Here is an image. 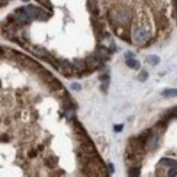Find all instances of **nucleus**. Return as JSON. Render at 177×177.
Segmentation results:
<instances>
[{"instance_id": "19", "label": "nucleus", "mask_w": 177, "mask_h": 177, "mask_svg": "<svg viewBox=\"0 0 177 177\" xmlns=\"http://www.w3.org/2000/svg\"><path fill=\"white\" fill-rule=\"evenodd\" d=\"M3 1H5V0H1V3H2V2H3ZM7 2H8V0H7Z\"/></svg>"}, {"instance_id": "8", "label": "nucleus", "mask_w": 177, "mask_h": 177, "mask_svg": "<svg viewBox=\"0 0 177 177\" xmlns=\"http://www.w3.org/2000/svg\"><path fill=\"white\" fill-rule=\"evenodd\" d=\"M49 85H50V87L54 89V90H59V89H63V85H61V83H60L57 79H54L52 82H49Z\"/></svg>"}, {"instance_id": "6", "label": "nucleus", "mask_w": 177, "mask_h": 177, "mask_svg": "<svg viewBox=\"0 0 177 177\" xmlns=\"http://www.w3.org/2000/svg\"><path fill=\"white\" fill-rule=\"evenodd\" d=\"M147 61L150 63L151 66H156L160 63V58H158V56H156V55H150V56H148Z\"/></svg>"}, {"instance_id": "15", "label": "nucleus", "mask_w": 177, "mask_h": 177, "mask_svg": "<svg viewBox=\"0 0 177 177\" xmlns=\"http://www.w3.org/2000/svg\"><path fill=\"white\" fill-rule=\"evenodd\" d=\"M107 168H108V172L111 173V174H113V173L115 172V167H114V165H113V163L107 164Z\"/></svg>"}, {"instance_id": "4", "label": "nucleus", "mask_w": 177, "mask_h": 177, "mask_svg": "<svg viewBox=\"0 0 177 177\" xmlns=\"http://www.w3.org/2000/svg\"><path fill=\"white\" fill-rule=\"evenodd\" d=\"M126 65L128 66L130 69H134V70H137V69L140 68V63L136 59H127L126 60Z\"/></svg>"}, {"instance_id": "12", "label": "nucleus", "mask_w": 177, "mask_h": 177, "mask_svg": "<svg viewBox=\"0 0 177 177\" xmlns=\"http://www.w3.org/2000/svg\"><path fill=\"white\" fill-rule=\"evenodd\" d=\"M71 89L73 91H81L82 87L79 83H72V84H71Z\"/></svg>"}, {"instance_id": "17", "label": "nucleus", "mask_w": 177, "mask_h": 177, "mask_svg": "<svg viewBox=\"0 0 177 177\" xmlns=\"http://www.w3.org/2000/svg\"><path fill=\"white\" fill-rule=\"evenodd\" d=\"M30 156L31 158H34V156H36V152L34 150L33 151H30Z\"/></svg>"}, {"instance_id": "9", "label": "nucleus", "mask_w": 177, "mask_h": 177, "mask_svg": "<svg viewBox=\"0 0 177 177\" xmlns=\"http://www.w3.org/2000/svg\"><path fill=\"white\" fill-rule=\"evenodd\" d=\"M128 174H129V176H131V177L139 176V175H140V168H139V167H137V166L130 167V168H129Z\"/></svg>"}, {"instance_id": "21", "label": "nucleus", "mask_w": 177, "mask_h": 177, "mask_svg": "<svg viewBox=\"0 0 177 177\" xmlns=\"http://www.w3.org/2000/svg\"><path fill=\"white\" fill-rule=\"evenodd\" d=\"M176 1H177V0H176Z\"/></svg>"}, {"instance_id": "10", "label": "nucleus", "mask_w": 177, "mask_h": 177, "mask_svg": "<svg viewBox=\"0 0 177 177\" xmlns=\"http://www.w3.org/2000/svg\"><path fill=\"white\" fill-rule=\"evenodd\" d=\"M148 77H149V74H148V72L145 70H142L141 72L139 73V76L137 77V79L139 80L140 82H145V80L148 79Z\"/></svg>"}, {"instance_id": "1", "label": "nucleus", "mask_w": 177, "mask_h": 177, "mask_svg": "<svg viewBox=\"0 0 177 177\" xmlns=\"http://www.w3.org/2000/svg\"><path fill=\"white\" fill-rule=\"evenodd\" d=\"M25 10H26L27 14H29L31 20H35V19L44 20L42 18V15H46V13L43 10H41L39 8L35 7V5H27L26 8H25Z\"/></svg>"}, {"instance_id": "2", "label": "nucleus", "mask_w": 177, "mask_h": 177, "mask_svg": "<svg viewBox=\"0 0 177 177\" xmlns=\"http://www.w3.org/2000/svg\"><path fill=\"white\" fill-rule=\"evenodd\" d=\"M134 38H136V41L139 42V43L147 41L148 39L147 31L143 30V29H137V30L134 31Z\"/></svg>"}, {"instance_id": "16", "label": "nucleus", "mask_w": 177, "mask_h": 177, "mask_svg": "<svg viewBox=\"0 0 177 177\" xmlns=\"http://www.w3.org/2000/svg\"><path fill=\"white\" fill-rule=\"evenodd\" d=\"M125 57L127 58V59H132V58H134V54L131 52H127L125 54Z\"/></svg>"}, {"instance_id": "13", "label": "nucleus", "mask_w": 177, "mask_h": 177, "mask_svg": "<svg viewBox=\"0 0 177 177\" xmlns=\"http://www.w3.org/2000/svg\"><path fill=\"white\" fill-rule=\"evenodd\" d=\"M108 83H109V80H105V81L102 83V85H101V89L102 90L105 92V91L107 90V87H108Z\"/></svg>"}, {"instance_id": "7", "label": "nucleus", "mask_w": 177, "mask_h": 177, "mask_svg": "<svg viewBox=\"0 0 177 177\" xmlns=\"http://www.w3.org/2000/svg\"><path fill=\"white\" fill-rule=\"evenodd\" d=\"M160 163L164 164V165H169V166H176L177 165L176 161H174V160H172V158H162L161 161H160Z\"/></svg>"}, {"instance_id": "14", "label": "nucleus", "mask_w": 177, "mask_h": 177, "mask_svg": "<svg viewBox=\"0 0 177 177\" xmlns=\"http://www.w3.org/2000/svg\"><path fill=\"white\" fill-rule=\"evenodd\" d=\"M123 128H124V125L123 124H120V125H115L114 126V130L116 132H120V131H123Z\"/></svg>"}, {"instance_id": "20", "label": "nucleus", "mask_w": 177, "mask_h": 177, "mask_svg": "<svg viewBox=\"0 0 177 177\" xmlns=\"http://www.w3.org/2000/svg\"><path fill=\"white\" fill-rule=\"evenodd\" d=\"M37 1H39V0H37Z\"/></svg>"}, {"instance_id": "18", "label": "nucleus", "mask_w": 177, "mask_h": 177, "mask_svg": "<svg viewBox=\"0 0 177 177\" xmlns=\"http://www.w3.org/2000/svg\"><path fill=\"white\" fill-rule=\"evenodd\" d=\"M23 1H25V2H29V0H23Z\"/></svg>"}, {"instance_id": "5", "label": "nucleus", "mask_w": 177, "mask_h": 177, "mask_svg": "<svg viewBox=\"0 0 177 177\" xmlns=\"http://www.w3.org/2000/svg\"><path fill=\"white\" fill-rule=\"evenodd\" d=\"M162 95L165 96V97H176L177 89H165L162 92Z\"/></svg>"}, {"instance_id": "11", "label": "nucleus", "mask_w": 177, "mask_h": 177, "mask_svg": "<svg viewBox=\"0 0 177 177\" xmlns=\"http://www.w3.org/2000/svg\"><path fill=\"white\" fill-rule=\"evenodd\" d=\"M167 175H168L169 177L176 176V175H177V165H176V166H172V167H171V169L168 171Z\"/></svg>"}, {"instance_id": "3", "label": "nucleus", "mask_w": 177, "mask_h": 177, "mask_svg": "<svg viewBox=\"0 0 177 177\" xmlns=\"http://www.w3.org/2000/svg\"><path fill=\"white\" fill-rule=\"evenodd\" d=\"M74 63V68H76V70L78 71V72H82V71L84 70L85 68H87V61H84V60L82 59H76L73 61Z\"/></svg>"}]
</instances>
